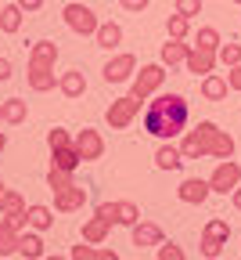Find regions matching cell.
I'll return each mask as SVG.
<instances>
[{
	"instance_id": "31",
	"label": "cell",
	"mask_w": 241,
	"mask_h": 260,
	"mask_svg": "<svg viewBox=\"0 0 241 260\" xmlns=\"http://www.w3.org/2000/svg\"><path fill=\"white\" fill-rule=\"evenodd\" d=\"M202 235H209V239H220V242H227V239H230V224H227L223 217H213L209 224L202 228Z\"/></svg>"
},
{
	"instance_id": "21",
	"label": "cell",
	"mask_w": 241,
	"mask_h": 260,
	"mask_svg": "<svg viewBox=\"0 0 241 260\" xmlns=\"http://www.w3.org/2000/svg\"><path fill=\"white\" fill-rule=\"evenodd\" d=\"M227 90H230V83H227L223 76H216V73L202 76V98H205V102H223Z\"/></svg>"
},
{
	"instance_id": "30",
	"label": "cell",
	"mask_w": 241,
	"mask_h": 260,
	"mask_svg": "<svg viewBox=\"0 0 241 260\" xmlns=\"http://www.w3.org/2000/svg\"><path fill=\"white\" fill-rule=\"evenodd\" d=\"M194 47H202V51H216V54H220V32H216L213 25H202L198 37H194Z\"/></svg>"
},
{
	"instance_id": "17",
	"label": "cell",
	"mask_w": 241,
	"mask_h": 260,
	"mask_svg": "<svg viewBox=\"0 0 241 260\" xmlns=\"http://www.w3.org/2000/svg\"><path fill=\"white\" fill-rule=\"evenodd\" d=\"M184 162H187V159H184V152H180L173 141H162V145L155 148V167H158V170H180Z\"/></svg>"
},
{
	"instance_id": "28",
	"label": "cell",
	"mask_w": 241,
	"mask_h": 260,
	"mask_svg": "<svg viewBox=\"0 0 241 260\" xmlns=\"http://www.w3.org/2000/svg\"><path fill=\"white\" fill-rule=\"evenodd\" d=\"M166 32H169V40H187V32H191V18L187 15H169L166 18Z\"/></svg>"
},
{
	"instance_id": "34",
	"label": "cell",
	"mask_w": 241,
	"mask_h": 260,
	"mask_svg": "<svg viewBox=\"0 0 241 260\" xmlns=\"http://www.w3.org/2000/svg\"><path fill=\"white\" fill-rule=\"evenodd\" d=\"M223 246H227V242L209 239V235H202V242H198V249H202V256H205V260H216V256L223 253Z\"/></svg>"
},
{
	"instance_id": "46",
	"label": "cell",
	"mask_w": 241,
	"mask_h": 260,
	"mask_svg": "<svg viewBox=\"0 0 241 260\" xmlns=\"http://www.w3.org/2000/svg\"><path fill=\"white\" fill-rule=\"evenodd\" d=\"M230 4H241V0H230Z\"/></svg>"
},
{
	"instance_id": "43",
	"label": "cell",
	"mask_w": 241,
	"mask_h": 260,
	"mask_svg": "<svg viewBox=\"0 0 241 260\" xmlns=\"http://www.w3.org/2000/svg\"><path fill=\"white\" fill-rule=\"evenodd\" d=\"M44 260H72V256H58V253H54V256H44Z\"/></svg>"
},
{
	"instance_id": "15",
	"label": "cell",
	"mask_w": 241,
	"mask_h": 260,
	"mask_svg": "<svg viewBox=\"0 0 241 260\" xmlns=\"http://www.w3.org/2000/svg\"><path fill=\"white\" fill-rule=\"evenodd\" d=\"M25 199H22V191H8L4 188V195H0V213H4V217H11L18 228H25L29 220H25Z\"/></svg>"
},
{
	"instance_id": "26",
	"label": "cell",
	"mask_w": 241,
	"mask_h": 260,
	"mask_svg": "<svg viewBox=\"0 0 241 260\" xmlns=\"http://www.w3.org/2000/svg\"><path fill=\"white\" fill-rule=\"evenodd\" d=\"M22 8L18 4H4V8H0V29H4L8 32V37H15V32L22 29Z\"/></svg>"
},
{
	"instance_id": "11",
	"label": "cell",
	"mask_w": 241,
	"mask_h": 260,
	"mask_svg": "<svg viewBox=\"0 0 241 260\" xmlns=\"http://www.w3.org/2000/svg\"><path fill=\"white\" fill-rule=\"evenodd\" d=\"M87 188L83 184H68V188H61V191H54V210L58 213H76V210H83L87 206Z\"/></svg>"
},
{
	"instance_id": "1",
	"label": "cell",
	"mask_w": 241,
	"mask_h": 260,
	"mask_svg": "<svg viewBox=\"0 0 241 260\" xmlns=\"http://www.w3.org/2000/svg\"><path fill=\"white\" fill-rule=\"evenodd\" d=\"M187 119H191V105L184 94H158L155 102H148L144 134H151L158 141H173V138L187 134Z\"/></svg>"
},
{
	"instance_id": "41",
	"label": "cell",
	"mask_w": 241,
	"mask_h": 260,
	"mask_svg": "<svg viewBox=\"0 0 241 260\" xmlns=\"http://www.w3.org/2000/svg\"><path fill=\"white\" fill-rule=\"evenodd\" d=\"M230 203H234V210H241V184L230 191Z\"/></svg>"
},
{
	"instance_id": "6",
	"label": "cell",
	"mask_w": 241,
	"mask_h": 260,
	"mask_svg": "<svg viewBox=\"0 0 241 260\" xmlns=\"http://www.w3.org/2000/svg\"><path fill=\"white\" fill-rule=\"evenodd\" d=\"M61 18H65V25L72 29V32H79V37H94L97 32V15L83 4V0H72V4H65V11H61Z\"/></svg>"
},
{
	"instance_id": "18",
	"label": "cell",
	"mask_w": 241,
	"mask_h": 260,
	"mask_svg": "<svg viewBox=\"0 0 241 260\" xmlns=\"http://www.w3.org/2000/svg\"><path fill=\"white\" fill-rule=\"evenodd\" d=\"M18 242H22V228L11 217H4V220H0V256H15Z\"/></svg>"
},
{
	"instance_id": "47",
	"label": "cell",
	"mask_w": 241,
	"mask_h": 260,
	"mask_svg": "<svg viewBox=\"0 0 241 260\" xmlns=\"http://www.w3.org/2000/svg\"><path fill=\"white\" fill-rule=\"evenodd\" d=\"M0 119H4V109H0Z\"/></svg>"
},
{
	"instance_id": "35",
	"label": "cell",
	"mask_w": 241,
	"mask_h": 260,
	"mask_svg": "<svg viewBox=\"0 0 241 260\" xmlns=\"http://www.w3.org/2000/svg\"><path fill=\"white\" fill-rule=\"evenodd\" d=\"M155 260H187V253H184V249H180L177 242H162V246H158V256H155Z\"/></svg>"
},
{
	"instance_id": "39",
	"label": "cell",
	"mask_w": 241,
	"mask_h": 260,
	"mask_svg": "<svg viewBox=\"0 0 241 260\" xmlns=\"http://www.w3.org/2000/svg\"><path fill=\"white\" fill-rule=\"evenodd\" d=\"M227 83H230V90H241V65H234L227 73Z\"/></svg>"
},
{
	"instance_id": "19",
	"label": "cell",
	"mask_w": 241,
	"mask_h": 260,
	"mask_svg": "<svg viewBox=\"0 0 241 260\" xmlns=\"http://www.w3.org/2000/svg\"><path fill=\"white\" fill-rule=\"evenodd\" d=\"M108 232H112V220H108V217H101V213H94V217L83 224V242L101 246V242L108 239Z\"/></svg>"
},
{
	"instance_id": "16",
	"label": "cell",
	"mask_w": 241,
	"mask_h": 260,
	"mask_svg": "<svg viewBox=\"0 0 241 260\" xmlns=\"http://www.w3.org/2000/svg\"><path fill=\"white\" fill-rule=\"evenodd\" d=\"M58 90L65 94V98H83L87 94V76H83V69H65L61 76H58Z\"/></svg>"
},
{
	"instance_id": "14",
	"label": "cell",
	"mask_w": 241,
	"mask_h": 260,
	"mask_svg": "<svg viewBox=\"0 0 241 260\" xmlns=\"http://www.w3.org/2000/svg\"><path fill=\"white\" fill-rule=\"evenodd\" d=\"M216 61H220V54L216 51H202V47H194L191 44V54H187V73H194V76H209L213 69H216Z\"/></svg>"
},
{
	"instance_id": "13",
	"label": "cell",
	"mask_w": 241,
	"mask_h": 260,
	"mask_svg": "<svg viewBox=\"0 0 241 260\" xmlns=\"http://www.w3.org/2000/svg\"><path fill=\"white\" fill-rule=\"evenodd\" d=\"M130 239H133V246H137V249H148V246H162V242H166L162 228H158V224H151V220H137V224L130 228Z\"/></svg>"
},
{
	"instance_id": "22",
	"label": "cell",
	"mask_w": 241,
	"mask_h": 260,
	"mask_svg": "<svg viewBox=\"0 0 241 260\" xmlns=\"http://www.w3.org/2000/svg\"><path fill=\"white\" fill-rule=\"evenodd\" d=\"M25 220H29L32 232H51V228H54V210L36 203V206H29V210H25Z\"/></svg>"
},
{
	"instance_id": "33",
	"label": "cell",
	"mask_w": 241,
	"mask_h": 260,
	"mask_svg": "<svg viewBox=\"0 0 241 260\" xmlns=\"http://www.w3.org/2000/svg\"><path fill=\"white\" fill-rule=\"evenodd\" d=\"M220 61L227 65V69L241 65V44H220Z\"/></svg>"
},
{
	"instance_id": "45",
	"label": "cell",
	"mask_w": 241,
	"mask_h": 260,
	"mask_svg": "<svg viewBox=\"0 0 241 260\" xmlns=\"http://www.w3.org/2000/svg\"><path fill=\"white\" fill-rule=\"evenodd\" d=\"M61 4H72V0H61Z\"/></svg>"
},
{
	"instance_id": "7",
	"label": "cell",
	"mask_w": 241,
	"mask_h": 260,
	"mask_svg": "<svg viewBox=\"0 0 241 260\" xmlns=\"http://www.w3.org/2000/svg\"><path fill=\"white\" fill-rule=\"evenodd\" d=\"M137 112H141V98L123 94V98H115V102L108 105L105 119H108V126H112V130H126V126L137 119Z\"/></svg>"
},
{
	"instance_id": "25",
	"label": "cell",
	"mask_w": 241,
	"mask_h": 260,
	"mask_svg": "<svg viewBox=\"0 0 241 260\" xmlns=\"http://www.w3.org/2000/svg\"><path fill=\"white\" fill-rule=\"evenodd\" d=\"M68 256H72V260H119L115 249H97V246H90V242L72 246V253H68Z\"/></svg>"
},
{
	"instance_id": "5",
	"label": "cell",
	"mask_w": 241,
	"mask_h": 260,
	"mask_svg": "<svg viewBox=\"0 0 241 260\" xmlns=\"http://www.w3.org/2000/svg\"><path fill=\"white\" fill-rule=\"evenodd\" d=\"M162 83H166V65H162V61H151V65H141V73L133 76L130 94L141 98V102H148V98H151Z\"/></svg>"
},
{
	"instance_id": "3",
	"label": "cell",
	"mask_w": 241,
	"mask_h": 260,
	"mask_svg": "<svg viewBox=\"0 0 241 260\" xmlns=\"http://www.w3.org/2000/svg\"><path fill=\"white\" fill-rule=\"evenodd\" d=\"M54 61H58V44H54V40H36V44H32V51H29V65H25V80H29V87L36 90V94L58 87Z\"/></svg>"
},
{
	"instance_id": "44",
	"label": "cell",
	"mask_w": 241,
	"mask_h": 260,
	"mask_svg": "<svg viewBox=\"0 0 241 260\" xmlns=\"http://www.w3.org/2000/svg\"><path fill=\"white\" fill-rule=\"evenodd\" d=\"M0 195H4V177H0Z\"/></svg>"
},
{
	"instance_id": "2",
	"label": "cell",
	"mask_w": 241,
	"mask_h": 260,
	"mask_svg": "<svg viewBox=\"0 0 241 260\" xmlns=\"http://www.w3.org/2000/svg\"><path fill=\"white\" fill-rule=\"evenodd\" d=\"M184 159H234V138L227 130H220L213 119H202L194 130H187L180 141Z\"/></svg>"
},
{
	"instance_id": "36",
	"label": "cell",
	"mask_w": 241,
	"mask_h": 260,
	"mask_svg": "<svg viewBox=\"0 0 241 260\" xmlns=\"http://www.w3.org/2000/svg\"><path fill=\"white\" fill-rule=\"evenodd\" d=\"M202 4H205V0H177V11L194 18V15H202Z\"/></svg>"
},
{
	"instance_id": "38",
	"label": "cell",
	"mask_w": 241,
	"mask_h": 260,
	"mask_svg": "<svg viewBox=\"0 0 241 260\" xmlns=\"http://www.w3.org/2000/svg\"><path fill=\"white\" fill-rule=\"evenodd\" d=\"M15 4H18L25 15H32V11H40V8H44V0H15Z\"/></svg>"
},
{
	"instance_id": "10",
	"label": "cell",
	"mask_w": 241,
	"mask_h": 260,
	"mask_svg": "<svg viewBox=\"0 0 241 260\" xmlns=\"http://www.w3.org/2000/svg\"><path fill=\"white\" fill-rule=\"evenodd\" d=\"M133 69H137V58H133L130 51H123V54H115V58L105 61L101 76H105V83H126V80L133 76Z\"/></svg>"
},
{
	"instance_id": "4",
	"label": "cell",
	"mask_w": 241,
	"mask_h": 260,
	"mask_svg": "<svg viewBox=\"0 0 241 260\" xmlns=\"http://www.w3.org/2000/svg\"><path fill=\"white\" fill-rule=\"evenodd\" d=\"M47 148H51V167H58V170L76 174V167L83 162L76 145H72V134H68L65 126H51L47 130Z\"/></svg>"
},
{
	"instance_id": "32",
	"label": "cell",
	"mask_w": 241,
	"mask_h": 260,
	"mask_svg": "<svg viewBox=\"0 0 241 260\" xmlns=\"http://www.w3.org/2000/svg\"><path fill=\"white\" fill-rule=\"evenodd\" d=\"M68 184H76L68 170H58V167L47 170V188H51V191H61V188H68Z\"/></svg>"
},
{
	"instance_id": "40",
	"label": "cell",
	"mask_w": 241,
	"mask_h": 260,
	"mask_svg": "<svg viewBox=\"0 0 241 260\" xmlns=\"http://www.w3.org/2000/svg\"><path fill=\"white\" fill-rule=\"evenodd\" d=\"M4 80H11V61L0 54V83H4Z\"/></svg>"
},
{
	"instance_id": "8",
	"label": "cell",
	"mask_w": 241,
	"mask_h": 260,
	"mask_svg": "<svg viewBox=\"0 0 241 260\" xmlns=\"http://www.w3.org/2000/svg\"><path fill=\"white\" fill-rule=\"evenodd\" d=\"M72 145H76V152H79L83 162H97L101 155H105V138H101L94 126L76 130V134H72Z\"/></svg>"
},
{
	"instance_id": "42",
	"label": "cell",
	"mask_w": 241,
	"mask_h": 260,
	"mask_svg": "<svg viewBox=\"0 0 241 260\" xmlns=\"http://www.w3.org/2000/svg\"><path fill=\"white\" fill-rule=\"evenodd\" d=\"M8 148V134H4V130H0V152H4Z\"/></svg>"
},
{
	"instance_id": "20",
	"label": "cell",
	"mask_w": 241,
	"mask_h": 260,
	"mask_svg": "<svg viewBox=\"0 0 241 260\" xmlns=\"http://www.w3.org/2000/svg\"><path fill=\"white\" fill-rule=\"evenodd\" d=\"M94 40H97V47L115 51V47L123 44V25H119V22H101L97 32H94Z\"/></svg>"
},
{
	"instance_id": "37",
	"label": "cell",
	"mask_w": 241,
	"mask_h": 260,
	"mask_svg": "<svg viewBox=\"0 0 241 260\" xmlns=\"http://www.w3.org/2000/svg\"><path fill=\"white\" fill-rule=\"evenodd\" d=\"M119 4H123L126 11H137V15H141V11H144V8L151 4V0H119Z\"/></svg>"
},
{
	"instance_id": "29",
	"label": "cell",
	"mask_w": 241,
	"mask_h": 260,
	"mask_svg": "<svg viewBox=\"0 0 241 260\" xmlns=\"http://www.w3.org/2000/svg\"><path fill=\"white\" fill-rule=\"evenodd\" d=\"M137 220H141V210H137V203H130V199L115 203V224H123V228H133Z\"/></svg>"
},
{
	"instance_id": "12",
	"label": "cell",
	"mask_w": 241,
	"mask_h": 260,
	"mask_svg": "<svg viewBox=\"0 0 241 260\" xmlns=\"http://www.w3.org/2000/svg\"><path fill=\"white\" fill-rule=\"evenodd\" d=\"M209 195H213V188H209V181H202V177H184L180 188H177V199L187 203V206H202Z\"/></svg>"
},
{
	"instance_id": "9",
	"label": "cell",
	"mask_w": 241,
	"mask_h": 260,
	"mask_svg": "<svg viewBox=\"0 0 241 260\" xmlns=\"http://www.w3.org/2000/svg\"><path fill=\"white\" fill-rule=\"evenodd\" d=\"M237 184H241V162H234V159L216 162V170H213V177H209V188H213L216 195H227V191H234Z\"/></svg>"
},
{
	"instance_id": "23",
	"label": "cell",
	"mask_w": 241,
	"mask_h": 260,
	"mask_svg": "<svg viewBox=\"0 0 241 260\" xmlns=\"http://www.w3.org/2000/svg\"><path fill=\"white\" fill-rule=\"evenodd\" d=\"M187 54H191V44L187 40H166L162 44V65H180V61H187Z\"/></svg>"
},
{
	"instance_id": "27",
	"label": "cell",
	"mask_w": 241,
	"mask_h": 260,
	"mask_svg": "<svg viewBox=\"0 0 241 260\" xmlns=\"http://www.w3.org/2000/svg\"><path fill=\"white\" fill-rule=\"evenodd\" d=\"M0 109H4V123H11V126L25 123V116H29V109H25L22 98H8V102H0Z\"/></svg>"
},
{
	"instance_id": "24",
	"label": "cell",
	"mask_w": 241,
	"mask_h": 260,
	"mask_svg": "<svg viewBox=\"0 0 241 260\" xmlns=\"http://www.w3.org/2000/svg\"><path fill=\"white\" fill-rule=\"evenodd\" d=\"M18 253H22L25 260H44L47 253H44V239H40V232H22Z\"/></svg>"
}]
</instances>
